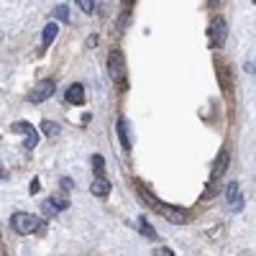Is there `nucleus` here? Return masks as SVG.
<instances>
[{
	"label": "nucleus",
	"mask_w": 256,
	"mask_h": 256,
	"mask_svg": "<svg viewBox=\"0 0 256 256\" xmlns=\"http://www.w3.org/2000/svg\"><path fill=\"white\" fill-rule=\"evenodd\" d=\"M128 123H126V118H118V136H120V144H123V148H131V138H128Z\"/></svg>",
	"instance_id": "nucleus-12"
},
{
	"label": "nucleus",
	"mask_w": 256,
	"mask_h": 256,
	"mask_svg": "<svg viewBox=\"0 0 256 256\" xmlns=\"http://www.w3.org/2000/svg\"><path fill=\"white\" fill-rule=\"evenodd\" d=\"M54 88H56L54 80H44V82H38L36 88L28 92V100H31V102H44L46 98H52V95H54Z\"/></svg>",
	"instance_id": "nucleus-6"
},
{
	"label": "nucleus",
	"mask_w": 256,
	"mask_h": 256,
	"mask_svg": "<svg viewBox=\"0 0 256 256\" xmlns=\"http://www.w3.org/2000/svg\"><path fill=\"white\" fill-rule=\"evenodd\" d=\"M10 228L16 233H36L41 228V220L31 212H13L10 216Z\"/></svg>",
	"instance_id": "nucleus-2"
},
{
	"label": "nucleus",
	"mask_w": 256,
	"mask_h": 256,
	"mask_svg": "<svg viewBox=\"0 0 256 256\" xmlns=\"http://www.w3.org/2000/svg\"><path fill=\"white\" fill-rule=\"evenodd\" d=\"M72 184H74V182H72V180H67V177H62V187H64V190H70V187H72Z\"/></svg>",
	"instance_id": "nucleus-20"
},
{
	"label": "nucleus",
	"mask_w": 256,
	"mask_h": 256,
	"mask_svg": "<svg viewBox=\"0 0 256 256\" xmlns=\"http://www.w3.org/2000/svg\"><path fill=\"white\" fill-rule=\"evenodd\" d=\"M226 198H228V202L241 200V198H238V184H236V182H230V184L226 187Z\"/></svg>",
	"instance_id": "nucleus-16"
},
{
	"label": "nucleus",
	"mask_w": 256,
	"mask_h": 256,
	"mask_svg": "<svg viewBox=\"0 0 256 256\" xmlns=\"http://www.w3.org/2000/svg\"><path fill=\"white\" fill-rule=\"evenodd\" d=\"M138 226H141V233H144L146 238H152V241L156 238V230H154L152 226H148V220H146V218H141V220H138Z\"/></svg>",
	"instance_id": "nucleus-14"
},
{
	"label": "nucleus",
	"mask_w": 256,
	"mask_h": 256,
	"mask_svg": "<svg viewBox=\"0 0 256 256\" xmlns=\"http://www.w3.org/2000/svg\"><path fill=\"white\" fill-rule=\"evenodd\" d=\"M41 134H44V136H56L59 134V126L54 120H44V123H41Z\"/></svg>",
	"instance_id": "nucleus-13"
},
{
	"label": "nucleus",
	"mask_w": 256,
	"mask_h": 256,
	"mask_svg": "<svg viewBox=\"0 0 256 256\" xmlns=\"http://www.w3.org/2000/svg\"><path fill=\"white\" fill-rule=\"evenodd\" d=\"M54 18L56 20H70V8L67 6H56L54 8Z\"/></svg>",
	"instance_id": "nucleus-17"
},
{
	"label": "nucleus",
	"mask_w": 256,
	"mask_h": 256,
	"mask_svg": "<svg viewBox=\"0 0 256 256\" xmlns=\"http://www.w3.org/2000/svg\"><path fill=\"white\" fill-rule=\"evenodd\" d=\"M90 192H92L95 198H108V195H110V182L102 180V177H98V180L90 184Z\"/></svg>",
	"instance_id": "nucleus-10"
},
{
	"label": "nucleus",
	"mask_w": 256,
	"mask_h": 256,
	"mask_svg": "<svg viewBox=\"0 0 256 256\" xmlns=\"http://www.w3.org/2000/svg\"><path fill=\"white\" fill-rule=\"evenodd\" d=\"M67 208H70V200L62 198V195H54V198H49L44 205H41V210L49 212V216H54V212H62V210H67Z\"/></svg>",
	"instance_id": "nucleus-7"
},
{
	"label": "nucleus",
	"mask_w": 256,
	"mask_h": 256,
	"mask_svg": "<svg viewBox=\"0 0 256 256\" xmlns=\"http://www.w3.org/2000/svg\"><path fill=\"white\" fill-rule=\"evenodd\" d=\"M108 74H110V80H116L118 84L126 82V62H123V54H120L118 49H113V52L108 54Z\"/></svg>",
	"instance_id": "nucleus-4"
},
{
	"label": "nucleus",
	"mask_w": 256,
	"mask_h": 256,
	"mask_svg": "<svg viewBox=\"0 0 256 256\" xmlns=\"http://www.w3.org/2000/svg\"><path fill=\"white\" fill-rule=\"evenodd\" d=\"M10 131L13 134H26V148H34L36 146V134H34V128L28 123H13Z\"/></svg>",
	"instance_id": "nucleus-9"
},
{
	"label": "nucleus",
	"mask_w": 256,
	"mask_h": 256,
	"mask_svg": "<svg viewBox=\"0 0 256 256\" xmlns=\"http://www.w3.org/2000/svg\"><path fill=\"white\" fill-rule=\"evenodd\" d=\"M77 6H80L84 13H92V10H95V0H77Z\"/></svg>",
	"instance_id": "nucleus-18"
},
{
	"label": "nucleus",
	"mask_w": 256,
	"mask_h": 256,
	"mask_svg": "<svg viewBox=\"0 0 256 256\" xmlns=\"http://www.w3.org/2000/svg\"><path fill=\"white\" fill-rule=\"evenodd\" d=\"M92 172H95L98 177H102V172H105V159H102L100 154L92 156Z\"/></svg>",
	"instance_id": "nucleus-15"
},
{
	"label": "nucleus",
	"mask_w": 256,
	"mask_h": 256,
	"mask_svg": "<svg viewBox=\"0 0 256 256\" xmlns=\"http://www.w3.org/2000/svg\"><path fill=\"white\" fill-rule=\"evenodd\" d=\"M210 3H212V6H216V3H218V0H210Z\"/></svg>",
	"instance_id": "nucleus-22"
},
{
	"label": "nucleus",
	"mask_w": 256,
	"mask_h": 256,
	"mask_svg": "<svg viewBox=\"0 0 256 256\" xmlns=\"http://www.w3.org/2000/svg\"><path fill=\"white\" fill-rule=\"evenodd\" d=\"M154 254H156V256H172L174 251H169V248H156Z\"/></svg>",
	"instance_id": "nucleus-19"
},
{
	"label": "nucleus",
	"mask_w": 256,
	"mask_h": 256,
	"mask_svg": "<svg viewBox=\"0 0 256 256\" xmlns=\"http://www.w3.org/2000/svg\"><path fill=\"white\" fill-rule=\"evenodd\" d=\"M36 192H38V180L31 182V195H36Z\"/></svg>",
	"instance_id": "nucleus-21"
},
{
	"label": "nucleus",
	"mask_w": 256,
	"mask_h": 256,
	"mask_svg": "<svg viewBox=\"0 0 256 256\" xmlns=\"http://www.w3.org/2000/svg\"><path fill=\"white\" fill-rule=\"evenodd\" d=\"M138 190H141V198L152 205L159 216H164L169 223H177V226H182V223H187V212L182 210V208H174V205H166V202H162L156 195H152V192H148L141 182H138Z\"/></svg>",
	"instance_id": "nucleus-1"
},
{
	"label": "nucleus",
	"mask_w": 256,
	"mask_h": 256,
	"mask_svg": "<svg viewBox=\"0 0 256 256\" xmlns=\"http://www.w3.org/2000/svg\"><path fill=\"white\" fill-rule=\"evenodd\" d=\"M123 3H134V0H123Z\"/></svg>",
	"instance_id": "nucleus-23"
},
{
	"label": "nucleus",
	"mask_w": 256,
	"mask_h": 256,
	"mask_svg": "<svg viewBox=\"0 0 256 256\" xmlns=\"http://www.w3.org/2000/svg\"><path fill=\"white\" fill-rule=\"evenodd\" d=\"M228 162H230V152L228 148H220L216 162H212V172H210V184H218L226 174V169H228Z\"/></svg>",
	"instance_id": "nucleus-5"
},
{
	"label": "nucleus",
	"mask_w": 256,
	"mask_h": 256,
	"mask_svg": "<svg viewBox=\"0 0 256 256\" xmlns=\"http://www.w3.org/2000/svg\"><path fill=\"white\" fill-rule=\"evenodd\" d=\"M208 36H210V44L216 46V49H220V46L226 44V38H228V24H226L223 16L212 18V24H210V28H208Z\"/></svg>",
	"instance_id": "nucleus-3"
},
{
	"label": "nucleus",
	"mask_w": 256,
	"mask_h": 256,
	"mask_svg": "<svg viewBox=\"0 0 256 256\" xmlns=\"http://www.w3.org/2000/svg\"><path fill=\"white\" fill-rule=\"evenodd\" d=\"M64 100L72 102V105H82V102H84V88H82L80 82L70 84V88H67V95H64Z\"/></svg>",
	"instance_id": "nucleus-8"
},
{
	"label": "nucleus",
	"mask_w": 256,
	"mask_h": 256,
	"mask_svg": "<svg viewBox=\"0 0 256 256\" xmlns=\"http://www.w3.org/2000/svg\"><path fill=\"white\" fill-rule=\"evenodd\" d=\"M56 34H59V26L54 24V20L44 26V31H41V41H44V46H52V41L56 38Z\"/></svg>",
	"instance_id": "nucleus-11"
}]
</instances>
